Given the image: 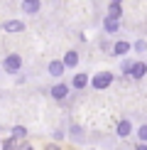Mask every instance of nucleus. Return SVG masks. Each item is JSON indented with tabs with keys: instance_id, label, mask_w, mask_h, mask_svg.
Instances as JSON below:
<instances>
[{
	"instance_id": "2",
	"label": "nucleus",
	"mask_w": 147,
	"mask_h": 150,
	"mask_svg": "<svg viewBox=\"0 0 147 150\" xmlns=\"http://www.w3.org/2000/svg\"><path fill=\"white\" fill-rule=\"evenodd\" d=\"M20 67H22V59L17 57V54H10V57H5V62H3V69L8 74H17Z\"/></svg>"
},
{
	"instance_id": "10",
	"label": "nucleus",
	"mask_w": 147,
	"mask_h": 150,
	"mask_svg": "<svg viewBox=\"0 0 147 150\" xmlns=\"http://www.w3.org/2000/svg\"><path fill=\"white\" fill-rule=\"evenodd\" d=\"M88 84V74H76L74 76V89H83Z\"/></svg>"
},
{
	"instance_id": "5",
	"label": "nucleus",
	"mask_w": 147,
	"mask_h": 150,
	"mask_svg": "<svg viewBox=\"0 0 147 150\" xmlns=\"http://www.w3.org/2000/svg\"><path fill=\"white\" fill-rule=\"evenodd\" d=\"M130 74H132L135 79H142L145 74H147V64H145V62H135L132 69H130Z\"/></svg>"
},
{
	"instance_id": "13",
	"label": "nucleus",
	"mask_w": 147,
	"mask_h": 150,
	"mask_svg": "<svg viewBox=\"0 0 147 150\" xmlns=\"http://www.w3.org/2000/svg\"><path fill=\"white\" fill-rule=\"evenodd\" d=\"M103 27H106V32H115V30H118V20H110L108 17V20L103 22Z\"/></svg>"
},
{
	"instance_id": "9",
	"label": "nucleus",
	"mask_w": 147,
	"mask_h": 150,
	"mask_svg": "<svg viewBox=\"0 0 147 150\" xmlns=\"http://www.w3.org/2000/svg\"><path fill=\"white\" fill-rule=\"evenodd\" d=\"M78 64V54L76 52H66L64 54V67H76Z\"/></svg>"
},
{
	"instance_id": "11",
	"label": "nucleus",
	"mask_w": 147,
	"mask_h": 150,
	"mask_svg": "<svg viewBox=\"0 0 147 150\" xmlns=\"http://www.w3.org/2000/svg\"><path fill=\"white\" fill-rule=\"evenodd\" d=\"M17 148H20V140H15L12 135L3 140V150H17Z\"/></svg>"
},
{
	"instance_id": "12",
	"label": "nucleus",
	"mask_w": 147,
	"mask_h": 150,
	"mask_svg": "<svg viewBox=\"0 0 147 150\" xmlns=\"http://www.w3.org/2000/svg\"><path fill=\"white\" fill-rule=\"evenodd\" d=\"M113 52L115 54H127V52H130V45H127V42H118V45L113 47Z\"/></svg>"
},
{
	"instance_id": "18",
	"label": "nucleus",
	"mask_w": 147,
	"mask_h": 150,
	"mask_svg": "<svg viewBox=\"0 0 147 150\" xmlns=\"http://www.w3.org/2000/svg\"><path fill=\"white\" fill-rule=\"evenodd\" d=\"M44 150H61V148L57 145V143H47V145H44Z\"/></svg>"
},
{
	"instance_id": "17",
	"label": "nucleus",
	"mask_w": 147,
	"mask_h": 150,
	"mask_svg": "<svg viewBox=\"0 0 147 150\" xmlns=\"http://www.w3.org/2000/svg\"><path fill=\"white\" fill-rule=\"evenodd\" d=\"M17 150H34V148H32V145H29V143H27V140H22V143H20V148H17Z\"/></svg>"
},
{
	"instance_id": "3",
	"label": "nucleus",
	"mask_w": 147,
	"mask_h": 150,
	"mask_svg": "<svg viewBox=\"0 0 147 150\" xmlns=\"http://www.w3.org/2000/svg\"><path fill=\"white\" fill-rule=\"evenodd\" d=\"M52 96L57 98V101H64V98L69 96V86L66 84H54L52 86Z\"/></svg>"
},
{
	"instance_id": "1",
	"label": "nucleus",
	"mask_w": 147,
	"mask_h": 150,
	"mask_svg": "<svg viewBox=\"0 0 147 150\" xmlns=\"http://www.w3.org/2000/svg\"><path fill=\"white\" fill-rule=\"evenodd\" d=\"M91 84H93V89L103 91V89H108V86L113 84V74H110V71H101V74H96V76H93Z\"/></svg>"
},
{
	"instance_id": "14",
	"label": "nucleus",
	"mask_w": 147,
	"mask_h": 150,
	"mask_svg": "<svg viewBox=\"0 0 147 150\" xmlns=\"http://www.w3.org/2000/svg\"><path fill=\"white\" fill-rule=\"evenodd\" d=\"M22 8H24V12H29V15H32V12L39 10V0H37V3H24Z\"/></svg>"
},
{
	"instance_id": "22",
	"label": "nucleus",
	"mask_w": 147,
	"mask_h": 150,
	"mask_svg": "<svg viewBox=\"0 0 147 150\" xmlns=\"http://www.w3.org/2000/svg\"><path fill=\"white\" fill-rule=\"evenodd\" d=\"M0 150H3V140H0Z\"/></svg>"
},
{
	"instance_id": "4",
	"label": "nucleus",
	"mask_w": 147,
	"mask_h": 150,
	"mask_svg": "<svg viewBox=\"0 0 147 150\" xmlns=\"http://www.w3.org/2000/svg\"><path fill=\"white\" fill-rule=\"evenodd\" d=\"M115 133H118V138H130V133H132V123H130V121H120L118 128H115Z\"/></svg>"
},
{
	"instance_id": "21",
	"label": "nucleus",
	"mask_w": 147,
	"mask_h": 150,
	"mask_svg": "<svg viewBox=\"0 0 147 150\" xmlns=\"http://www.w3.org/2000/svg\"><path fill=\"white\" fill-rule=\"evenodd\" d=\"M24 3H37V0H24Z\"/></svg>"
},
{
	"instance_id": "8",
	"label": "nucleus",
	"mask_w": 147,
	"mask_h": 150,
	"mask_svg": "<svg viewBox=\"0 0 147 150\" xmlns=\"http://www.w3.org/2000/svg\"><path fill=\"white\" fill-rule=\"evenodd\" d=\"M12 138L22 143L24 138H27V128H24V126H15V128H12Z\"/></svg>"
},
{
	"instance_id": "16",
	"label": "nucleus",
	"mask_w": 147,
	"mask_h": 150,
	"mask_svg": "<svg viewBox=\"0 0 147 150\" xmlns=\"http://www.w3.org/2000/svg\"><path fill=\"white\" fill-rule=\"evenodd\" d=\"M137 138H140V143H147V126H140V130H137Z\"/></svg>"
},
{
	"instance_id": "19",
	"label": "nucleus",
	"mask_w": 147,
	"mask_h": 150,
	"mask_svg": "<svg viewBox=\"0 0 147 150\" xmlns=\"http://www.w3.org/2000/svg\"><path fill=\"white\" fill-rule=\"evenodd\" d=\"M135 150H147V143H140V145H135Z\"/></svg>"
},
{
	"instance_id": "15",
	"label": "nucleus",
	"mask_w": 147,
	"mask_h": 150,
	"mask_svg": "<svg viewBox=\"0 0 147 150\" xmlns=\"http://www.w3.org/2000/svg\"><path fill=\"white\" fill-rule=\"evenodd\" d=\"M120 15H123V12H120V5H113V3H110V20H118Z\"/></svg>"
},
{
	"instance_id": "7",
	"label": "nucleus",
	"mask_w": 147,
	"mask_h": 150,
	"mask_svg": "<svg viewBox=\"0 0 147 150\" xmlns=\"http://www.w3.org/2000/svg\"><path fill=\"white\" fill-rule=\"evenodd\" d=\"M49 74H52V76H61V74H64V62H52V64H49Z\"/></svg>"
},
{
	"instance_id": "20",
	"label": "nucleus",
	"mask_w": 147,
	"mask_h": 150,
	"mask_svg": "<svg viewBox=\"0 0 147 150\" xmlns=\"http://www.w3.org/2000/svg\"><path fill=\"white\" fill-rule=\"evenodd\" d=\"M110 3H113V5H120V0H110Z\"/></svg>"
},
{
	"instance_id": "6",
	"label": "nucleus",
	"mask_w": 147,
	"mask_h": 150,
	"mask_svg": "<svg viewBox=\"0 0 147 150\" xmlns=\"http://www.w3.org/2000/svg\"><path fill=\"white\" fill-rule=\"evenodd\" d=\"M3 30H5V32H22L24 25H22L20 20H10V22H5V25H3Z\"/></svg>"
}]
</instances>
